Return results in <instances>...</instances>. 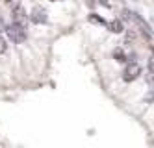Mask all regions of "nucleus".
Wrapping results in <instances>:
<instances>
[{
    "instance_id": "obj_1",
    "label": "nucleus",
    "mask_w": 154,
    "mask_h": 148,
    "mask_svg": "<svg viewBox=\"0 0 154 148\" xmlns=\"http://www.w3.org/2000/svg\"><path fill=\"white\" fill-rule=\"evenodd\" d=\"M6 33H8V37L11 39L13 43H23L26 39V30L23 24H17V22H11L9 26H6Z\"/></svg>"
},
{
    "instance_id": "obj_2",
    "label": "nucleus",
    "mask_w": 154,
    "mask_h": 148,
    "mask_svg": "<svg viewBox=\"0 0 154 148\" xmlns=\"http://www.w3.org/2000/svg\"><path fill=\"white\" fill-rule=\"evenodd\" d=\"M139 76H141V67L137 63H130L123 71V80L125 82H134V80H137Z\"/></svg>"
},
{
    "instance_id": "obj_3",
    "label": "nucleus",
    "mask_w": 154,
    "mask_h": 148,
    "mask_svg": "<svg viewBox=\"0 0 154 148\" xmlns=\"http://www.w3.org/2000/svg\"><path fill=\"white\" fill-rule=\"evenodd\" d=\"M30 20L32 22H35V24H45V22L48 20V17H47V11L43 9V8H34L32 9V13H30Z\"/></svg>"
},
{
    "instance_id": "obj_4",
    "label": "nucleus",
    "mask_w": 154,
    "mask_h": 148,
    "mask_svg": "<svg viewBox=\"0 0 154 148\" xmlns=\"http://www.w3.org/2000/svg\"><path fill=\"white\" fill-rule=\"evenodd\" d=\"M11 15H13V22H17V24H26V11L23 9V6H13V11H11Z\"/></svg>"
},
{
    "instance_id": "obj_5",
    "label": "nucleus",
    "mask_w": 154,
    "mask_h": 148,
    "mask_svg": "<svg viewBox=\"0 0 154 148\" xmlns=\"http://www.w3.org/2000/svg\"><path fill=\"white\" fill-rule=\"evenodd\" d=\"M106 26L112 33H121L123 32V22L121 20H109V22H106Z\"/></svg>"
},
{
    "instance_id": "obj_6",
    "label": "nucleus",
    "mask_w": 154,
    "mask_h": 148,
    "mask_svg": "<svg viewBox=\"0 0 154 148\" xmlns=\"http://www.w3.org/2000/svg\"><path fill=\"white\" fill-rule=\"evenodd\" d=\"M113 58H115L119 63H125V61H128V58H126V54L123 52V48H115V50H113Z\"/></svg>"
},
{
    "instance_id": "obj_7",
    "label": "nucleus",
    "mask_w": 154,
    "mask_h": 148,
    "mask_svg": "<svg viewBox=\"0 0 154 148\" xmlns=\"http://www.w3.org/2000/svg\"><path fill=\"white\" fill-rule=\"evenodd\" d=\"M89 20L91 22H97V24H106V20L102 17H97V15H89Z\"/></svg>"
},
{
    "instance_id": "obj_8",
    "label": "nucleus",
    "mask_w": 154,
    "mask_h": 148,
    "mask_svg": "<svg viewBox=\"0 0 154 148\" xmlns=\"http://www.w3.org/2000/svg\"><path fill=\"white\" fill-rule=\"evenodd\" d=\"M95 2H98V4H104V6H109V2H108V0H87V4H89V6H95Z\"/></svg>"
},
{
    "instance_id": "obj_9",
    "label": "nucleus",
    "mask_w": 154,
    "mask_h": 148,
    "mask_svg": "<svg viewBox=\"0 0 154 148\" xmlns=\"http://www.w3.org/2000/svg\"><path fill=\"white\" fill-rule=\"evenodd\" d=\"M149 74H152V76H154V58H150V59H149Z\"/></svg>"
},
{
    "instance_id": "obj_10",
    "label": "nucleus",
    "mask_w": 154,
    "mask_h": 148,
    "mask_svg": "<svg viewBox=\"0 0 154 148\" xmlns=\"http://www.w3.org/2000/svg\"><path fill=\"white\" fill-rule=\"evenodd\" d=\"M6 48H8V44H6V41L0 37V54H4L6 52Z\"/></svg>"
}]
</instances>
